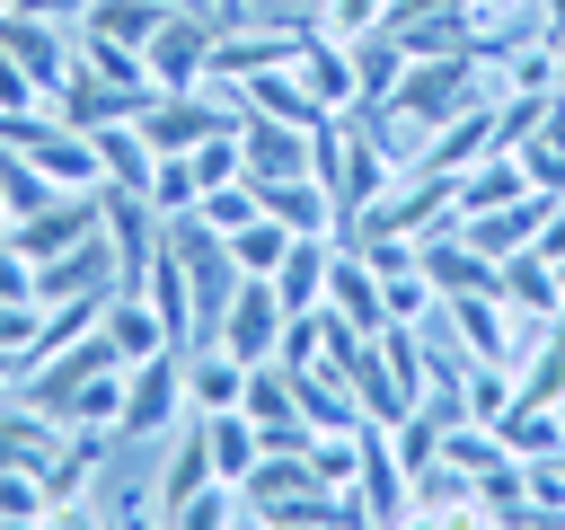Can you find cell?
Listing matches in <instances>:
<instances>
[{"instance_id":"1","label":"cell","mask_w":565,"mask_h":530,"mask_svg":"<svg viewBox=\"0 0 565 530\" xmlns=\"http://www.w3.org/2000/svg\"><path fill=\"white\" fill-rule=\"evenodd\" d=\"M185 415H194V398H185V344H159L150 362L124 371V415H115V442H124V451L168 442Z\"/></svg>"},{"instance_id":"2","label":"cell","mask_w":565,"mask_h":530,"mask_svg":"<svg viewBox=\"0 0 565 530\" xmlns=\"http://www.w3.org/2000/svg\"><path fill=\"white\" fill-rule=\"evenodd\" d=\"M450 221H459V177H450V168H433V159H415V168H397V177H388V194L353 221V239H371V230L433 239V230H450Z\"/></svg>"},{"instance_id":"3","label":"cell","mask_w":565,"mask_h":530,"mask_svg":"<svg viewBox=\"0 0 565 530\" xmlns=\"http://www.w3.org/2000/svg\"><path fill=\"white\" fill-rule=\"evenodd\" d=\"M353 512L362 521H415V504H406V459H397V433L388 424H362L353 433Z\"/></svg>"},{"instance_id":"4","label":"cell","mask_w":565,"mask_h":530,"mask_svg":"<svg viewBox=\"0 0 565 530\" xmlns=\"http://www.w3.org/2000/svg\"><path fill=\"white\" fill-rule=\"evenodd\" d=\"M212 35H221V18H212V9H168V18H159V35L141 44L150 88H203V71H212Z\"/></svg>"},{"instance_id":"5","label":"cell","mask_w":565,"mask_h":530,"mask_svg":"<svg viewBox=\"0 0 565 530\" xmlns=\"http://www.w3.org/2000/svg\"><path fill=\"white\" fill-rule=\"evenodd\" d=\"M106 292H124V265H115L106 221H97L79 247H62V256L35 265V300H44V309H62V300H106Z\"/></svg>"},{"instance_id":"6","label":"cell","mask_w":565,"mask_h":530,"mask_svg":"<svg viewBox=\"0 0 565 530\" xmlns=\"http://www.w3.org/2000/svg\"><path fill=\"white\" fill-rule=\"evenodd\" d=\"M282 292H274V274H247L238 292H230V309H221V353H238V362H274L282 353Z\"/></svg>"},{"instance_id":"7","label":"cell","mask_w":565,"mask_h":530,"mask_svg":"<svg viewBox=\"0 0 565 530\" xmlns=\"http://www.w3.org/2000/svg\"><path fill=\"white\" fill-rule=\"evenodd\" d=\"M327 309H335L344 327H362V336L388 327V283H380V265H371L362 247H344V239H335V265H327Z\"/></svg>"},{"instance_id":"8","label":"cell","mask_w":565,"mask_h":530,"mask_svg":"<svg viewBox=\"0 0 565 530\" xmlns=\"http://www.w3.org/2000/svg\"><path fill=\"white\" fill-rule=\"evenodd\" d=\"M238 159L256 186L274 177H309V124H282V115H238Z\"/></svg>"},{"instance_id":"9","label":"cell","mask_w":565,"mask_h":530,"mask_svg":"<svg viewBox=\"0 0 565 530\" xmlns=\"http://www.w3.org/2000/svg\"><path fill=\"white\" fill-rule=\"evenodd\" d=\"M88 230H97V194H53V203H35L26 221H9V247L44 265V256H62V247H79Z\"/></svg>"},{"instance_id":"10","label":"cell","mask_w":565,"mask_h":530,"mask_svg":"<svg viewBox=\"0 0 565 530\" xmlns=\"http://www.w3.org/2000/svg\"><path fill=\"white\" fill-rule=\"evenodd\" d=\"M159 88H132V80H106V71H79L62 97H53V115L62 124H79V132H97V124H124V115H141Z\"/></svg>"},{"instance_id":"11","label":"cell","mask_w":565,"mask_h":530,"mask_svg":"<svg viewBox=\"0 0 565 530\" xmlns=\"http://www.w3.org/2000/svg\"><path fill=\"white\" fill-rule=\"evenodd\" d=\"M406 504H415V521H486L477 477H468L459 459H424V468L406 477Z\"/></svg>"},{"instance_id":"12","label":"cell","mask_w":565,"mask_h":530,"mask_svg":"<svg viewBox=\"0 0 565 530\" xmlns=\"http://www.w3.org/2000/svg\"><path fill=\"white\" fill-rule=\"evenodd\" d=\"M547 212H556V194H521V203H494V212H468L459 230L477 239V256H494V265H503V256H521V247L539 239V221H547Z\"/></svg>"},{"instance_id":"13","label":"cell","mask_w":565,"mask_h":530,"mask_svg":"<svg viewBox=\"0 0 565 530\" xmlns=\"http://www.w3.org/2000/svg\"><path fill=\"white\" fill-rule=\"evenodd\" d=\"M494 300L521 309V318H556V309H565V274H556L539 247H521V256L494 265Z\"/></svg>"},{"instance_id":"14","label":"cell","mask_w":565,"mask_h":530,"mask_svg":"<svg viewBox=\"0 0 565 530\" xmlns=\"http://www.w3.org/2000/svg\"><path fill=\"white\" fill-rule=\"evenodd\" d=\"M335 371H344V389H353V406H362L371 424H397V415H415V398L397 389V371L380 362V344H371V336H362V344H353Z\"/></svg>"},{"instance_id":"15","label":"cell","mask_w":565,"mask_h":530,"mask_svg":"<svg viewBox=\"0 0 565 530\" xmlns=\"http://www.w3.org/2000/svg\"><path fill=\"white\" fill-rule=\"evenodd\" d=\"M291 71L309 80V97L318 106H362V88H353V44H335V35H300V53H291Z\"/></svg>"},{"instance_id":"16","label":"cell","mask_w":565,"mask_h":530,"mask_svg":"<svg viewBox=\"0 0 565 530\" xmlns=\"http://www.w3.org/2000/svg\"><path fill=\"white\" fill-rule=\"evenodd\" d=\"M230 88H238V106H247V115H282V124H318V115H327L291 62H274V71H247V80H230Z\"/></svg>"},{"instance_id":"17","label":"cell","mask_w":565,"mask_h":530,"mask_svg":"<svg viewBox=\"0 0 565 530\" xmlns=\"http://www.w3.org/2000/svg\"><path fill=\"white\" fill-rule=\"evenodd\" d=\"M265 194V212L291 230V239H335V194L318 186V177H274V186H256Z\"/></svg>"},{"instance_id":"18","label":"cell","mask_w":565,"mask_h":530,"mask_svg":"<svg viewBox=\"0 0 565 530\" xmlns=\"http://www.w3.org/2000/svg\"><path fill=\"white\" fill-rule=\"evenodd\" d=\"M97 327H106V344H115L124 362H150L159 344H177V336L159 327V309H150V292H106V318H97Z\"/></svg>"},{"instance_id":"19","label":"cell","mask_w":565,"mask_h":530,"mask_svg":"<svg viewBox=\"0 0 565 530\" xmlns=\"http://www.w3.org/2000/svg\"><path fill=\"white\" fill-rule=\"evenodd\" d=\"M521 194H539V186L521 177L512 150H486V159L459 168V221H468V212H494V203H521Z\"/></svg>"},{"instance_id":"20","label":"cell","mask_w":565,"mask_h":530,"mask_svg":"<svg viewBox=\"0 0 565 530\" xmlns=\"http://www.w3.org/2000/svg\"><path fill=\"white\" fill-rule=\"evenodd\" d=\"M327 265H335V239H291L282 265H274L282 309H327Z\"/></svg>"},{"instance_id":"21","label":"cell","mask_w":565,"mask_h":530,"mask_svg":"<svg viewBox=\"0 0 565 530\" xmlns=\"http://www.w3.org/2000/svg\"><path fill=\"white\" fill-rule=\"evenodd\" d=\"M203 433H212V477H230V486L265 459V424H256L247 406H212V415H203Z\"/></svg>"},{"instance_id":"22","label":"cell","mask_w":565,"mask_h":530,"mask_svg":"<svg viewBox=\"0 0 565 530\" xmlns=\"http://www.w3.org/2000/svg\"><path fill=\"white\" fill-rule=\"evenodd\" d=\"M88 141H97V177H106V186H141V194H150V168H159V150L141 141V124H132V115H124V124H97Z\"/></svg>"},{"instance_id":"23","label":"cell","mask_w":565,"mask_h":530,"mask_svg":"<svg viewBox=\"0 0 565 530\" xmlns=\"http://www.w3.org/2000/svg\"><path fill=\"white\" fill-rule=\"evenodd\" d=\"M141 292H150V309H159V327L177 336V344H194V292H185V256L159 239V256H150V274H141Z\"/></svg>"},{"instance_id":"24","label":"cell","mask_w":565,"mask_h":530,"mask_svg":"<svg viewBox=\"0 0 565 530\" xmlns=\"http://www.w3.org/2000/svg\"><path fill=\"white\" fill-rule=\"evenodd\" d=\"M185 398H194V415L238 406V398H247V362L221 353V344H194V353H185Z\"/></svg>"},{"instance_id":"25","label":"cell","mask_w":565,"mask_h":530,"mask_svg":"<svg viewBox=\"0 0 565 530\" xmlns=\"http://www.w3.org/2000/svg\"><path fill=\"white\" fill-rule=\"evenodd\" d=\"M512 159H521V177H530L539 194H556V203H565V97H547V115L530 124V141H521Z\"/></svg>"},{"instance_id":"26","label":"cell","mask_w":565,"mask_h":530,"mask_svg":"<svg viewBox=\"0 0 565 530\" xmlns=\"http://www.w3.org/2000/svg\"><path fill=\"white\" fill-rule=\"evenodd\" d=\"M494 433H503L521 459H547V451H565V415H556V406H539V398H512Z\"/></svg>"},{"instance_id":"27","label":"cell","mask_w":565,"mask_h":530,"mask_svg":"<svg viewBox=\"0 0 565 530\" xmlns=\"http://www.w3.org/2000/svg\"><path fill=\"white\" fill-rule=\"evenodd\" d=\"M397 80H406V44H397L388 26H380V35H362V44H353V88H362V106H380Z\"/></svg>"},{"instance_id":"28","label":"cell","mask_w":565,"mask_h":530,"mask_svg":"<svg viewBox=\"0 0 565 530\" xmlns=\"http://www.w3.org/2000/svg\"><path fill=\"white\" fill-rule=\"evenodd\" d=\"M159 0H88V18H79V35H115V44H150L159 35Z\"/></svg>"},{"instance_id":"29","label":"cell","mask_w":565,"mask_h":530,"mask_svg":"<svg viewBox=\"0 0 565 530\" xmlns=\"http://www.w3.org/2000/svg\"><path fill=\"white\" fill-rule=\"evenodd\" d=\"M282 247H291V230H282L274 212H256V221H238V230H230L238 274H274V265H282Z\"/></svg>"},{"instance_id":"30","label":"cell","mask_w":565,"mask_h":530,"mask_svg":"<svg viewBox=\"0 0 565 530\" xmlns=\"http://www.w3.org/2000/svg\"><path fill=\"white\" fill-rule=\"evenodd\" d=\"M194 212L230 239L238 221H256V212H265V194H256V177H230V186H203V194H194Z\"/></svg>"},{"instance_id":"31","label":"cell","mask_w":565,"mask_h":530,"mask_svg":"<svg viewBox=\"0 0 565 530\" xmlns=\"http://www.w3.org/2000/svg\"><path fill=\"white\" fill-rule=\"evenodd\" d=\"M318 35H335V44H362V35H380L388 26V0H318V18H309Z\"/></svg>"},{"instance_id":"32","label":"cell","mask_w":565,"mask_h":530,"mask_svg":"<svg viewBox=\"0 0 565 530\" xmlns=\"http://www.w3.org/2000/svg\"><path fill=\"white\" fill-rule=\"evenodd\" d=\"M194 194H203L194 159H185V150H168V159L150 168V203H159V212H194Z\"/></svg>"},{"instance_id":"33","label":"cell","mask_w":565,"mask_h":530,"mask_svg":"<svg viewBox=\"0 0 565 530\" xmlns=\"http://www.w3.org/2000/svg\"><path fill=\"white\" fill-rule=\"evenodd\" d=\"M0 521H53V504H44V477H35V468H0Z\"/></svg>"},{"instance_id":"34","label":"cell","mask_w":565,"mask_h":530,"mask_svg":"<svg viewBox=\"0 0 565 530\" xmlns=\"http://www.w3.org/2000/svg\"><path fill=\"white\" fill-rule=\"evenodd\" d=\"M530 521H565V451L530 459Z\"/></svg>"},{"instance_id":"35","label":"cell","mask_w":565,"mask_h":530,"mask_svg":"<svg viewBox=\"0 0 565 530\" xmlns=\"http://www.w3.org/2000/svg\"><path fill=\"white\" fill-rule=\"evenodd\" d=\"M185 159H194V177H203V186H230V177H247V159H238V132H212V141H194Z\"/></svg>"},{"instance_id":"36","label":"cell","mask_w":565,"mask_h":530,"mask_svg":"<svg viewBox=\"0 0 565 530\" xmlns=\"http://www.w3.org/2000/svg\"><path fill=\"white\" fill-rule=\"evenodd\" d=\"M26 106H53V97H44V88H35V71L0 44V115H26Z\"/></svg>"},{"instance_id":"37","label":"cell","mask_w":565,"mask_h":530,"mask_svg":"<svg viewBox=\"0 0 565 530\" xmlns=\"http://www.w3.org/2000/svg\"><path fill=\"white\" fill-rule=\"evenodd\" d=\"M0 300H35V256H18L0 239Z\"/></svg>"},{"instance_id":"38","label":"cell","mask_w":565,"mask_h":530,"mask_svg":"<svg viewBox=\"0 0 565 530\" xmlns=\"http://www.w3.org/2000/svg\"><path fill=\"white\" fill-rule=\"evenodd\" d=\"M18 9H35V18H53V26H79V18H88V0H18Z\"/></svg>"},{"instance_id":"39","label":"cell","mask_w":565,"mask_h":530,"mask_svg":"<svg viewBox=\"0 0 565 530\" xmlns=\"http://www.w3.org/2000/svg\"><path fill=\"white\" fill-rule=\"evenodd\" d=\"M212 18L230 26V18H256V0H212Z\"/></svg>"},{"instance_id":"40","label":"cell","mask_w":565,"mask_h":530,"mask_svg":"<svg viewBox=\"0 0 565 530\" xmlns=\"http://www.w3.org/2000/svg\"><path fill=\"white\" fill-rule=\"evenodd\" d=\"M539 18H547V35H565V0H539Z\"/></svg>"},{"instance_id":"41","label":"cell","mask_w":565,"mask_h":530,"mask_svg":"<svg viewBox=\"0 0 565 530\" xmlns=\"http://www.w3.org/2000/svg\"><path fill=\"white\" fill-rule=\"evenodd\" d=\"M9 389H18V353H0V398H9Z\"/></svg>"},{"instance_id":"42","label":"cell","mask_w":565,"mask_h":530,"mask_svg":"<svg viewBox=\"0 0 565 530\" xmlns=\"http://www.w3.org/2000/svg\"><path fill=\"white\" fill-rule=\"evenodd\" d=\"M556 415H565V398H556Z\"/></svg>"},{"instance_id":"43","label":"cell","mask_w":565,"mask_h":530,"mask_svg":"<svg viewBox=\"0 0 565 530\" xmlns=\"http://www.w3.org/2000/svg\"><path fill=\"white\" fill-rule=\"evenodd\" d=\"M556 97H565V88H556Z\"/></svg>"}]
</instances>
